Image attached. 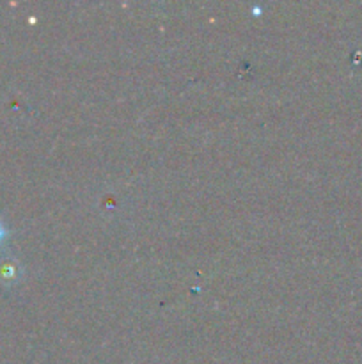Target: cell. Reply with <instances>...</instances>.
I'll return each instance as SVG.
<instances>
[{"label": "cell", "instance_id": "6da1fadb", "mask_svg": "<svg viewBox=\"0 0 362 364\" xmlns=\"http://www.w3.org/2000/svg\"><path fill=\"white\" fill-rule=\"evenodd\" d=\"M4 237H6V230H4V226L0 224V242L4 240Z\"/></svg>", "mask_w": 362, "mask_h": 364}]
</instances>
